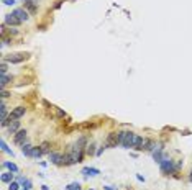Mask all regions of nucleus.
Masks as SVG:
<instances>
[{
  "mask_svg": "<svg viewBox=\"0 0 192 190\" xmlns=\"http://www.w3.org/2000/svg\"><path fill=\"white\" fill-rule=\"evenodd\" d=\"M8 190H20V184H18V182H10Z\"/></svg>",
  "mask_w": 192,
  "mask_h": 190,
  "instance_id": "obj_22",
  "label": "nucleus"
},
{
  "mask_svg": "<svg viewBox=\"0 0 192 190\" xmlns=\"http://www.w3.org/2000/svg\"><path fill=\"white\" fill-rule=\"evenodd\" d=\"M35 2H38V0H35Z\"/></svg>",
  "mask_w": 192,
  "mask_h": 190,
  "instance_id": "obj_34",
  "label": "nucleus"
},
{
  "mask_svg": "<svg viewBox=\"0 0 192 190\" xmlns=\"http://www.w3.org/2000/svg\"><path fill=\"white\" fill-rule=\"evenodd\" d=\"M41 156H43V149H41V146H36V148H33V154H31V157L38 159V157H41Z\"/></svg>",
  "mask_w": 192,
  "mask_h": 190,
  "instance_id": "obj_17",
  "label": "nucleus"
},
{
  "mask_svg": "<svg viewBox=\"0 0 192 190\" xmlns=\"http://www.w3.org/2000/svg\"><path fill=\"white\" fill-rule=\"evenodd\" d=\"M143 144H145V139H143V136L140 135H135V139H133V149H143Z\"/></svg>",
  "mask_w": 192,
  "mask_h": 190,
  "instance_id": "obj_9",
  "label": "nucleus"
},
{
  "mask_svg": "<svg viewBox=\"0 0 192 190\" xmlns=\"http://www.w3.org/2000/svg\"><path fill=\"white\" fill-rule=\"evenodd\" d=\"M18 128H20V121H12L10 125H8V131H10V133H16V131H20L18 130Z\"/></svg>",
  "mask_w": 192,
  "mask_h": 190,
  "instance_id": "obj_14",
  "label": "nucleus"
},
{
  "mask_svg": "<svg viewBox=\"0 0 192 190\" xmlns=\"http://www.w3.org/2000/svg\"><path fill=\"white\" fill-rule=\"evenodd\" d=\"M182 167V161H177V164H176V170H179Z\"/></svg>",
  "mask_w": 192,
  "mask_h": 190,
  "instance_id": "obj_29",
  "label": "nucleus"
},
{
  "mask_svg": "<svg viewBox=\"0 0 192 190\" xmlns=\"http://www.w3.org/2000/svg\"><path fill=\"white\" fill-rule=\"evenodd\" d=\"M0 72H2V74H7V64H5V61H2V66H0Z\"/></svg>",
  "mask_w": 192,
  "mask_h": 190,
  "instance_id": "obj_24",
  "label": "nucleus"
},
{
  "mask_svg": "<svg viewBox=\"0 0 192 190\" xmlns=\"http://www.w3.org/2000/svg\"><path fill=\"white\" fill-rule=\"evenodd\" d=\"M189 180L192 182V170H191V175H189Z\"/></svg>",
  "mask_w": 192,
  "mask_h": 190,
  "instance_id": "obj_32",
  "label": "nucleus"
},
{
  "mask_svg": "<svg viewBox=\"0 0 192 190\" xmlns=\"http://www.w3.org/2000/svg\"><path fill=\"white\" fill-rule=\"evenodd\" d=\"M133 139H135V133H132V131H123L121 146H123L125 149H130V148H133Z\"/></svg>",
  "mask_w": 192,
  "mask_h": 190,
  "instance_id": "obj_3",
  "label": "nucleus"
},
{
  "mask_svg": "<svg viewBox=\"0 0 192 190\" xmlns=\"http://www.w3.org/2000/svg\"><path fill=\"white\" fill-rule=\"evenodd\" d=\"M3 3H5V5H15L16 0H3Z\"/></svg>",
  "mask_w": 192,
  "mask_h": 190,
  "instance_id": "obj_26",
  "label": "nucleus"
},
{
  "mask_svg": "<svg viewBox=\"0 0 192 190\" xmlns=\"http://www.w3.org/2000/svg\"><path fill=\"white\" fill-rule=\"evenodd\" d=\"M143 149H145V151H151V152H153V151L156 149V143H154L153 139H145Z\"/></svg>",
  "mask_w": 192,
  "mask_h": 190,
  "instance_id": "obj_10",
  "label": "nucleus"
},
{
  "mask_svg": "<svg viewBox=\"0 0 192 190\" xmlns=\"http://www.w3.org/2000/svg\"><path fill=\"white\" fill-rule=\"evenodd\" d=\"M0 180L5 182V184H10V182H13V174H12V172H3L2 177H0Z\"/></svg>",
  "mask_w": 192,
  "mask_h": 190,
  "instance_id": "obj_13",
  "label": "nucleus"
},
{
  "mask_svg": "<svg viewBox=\"0 0 192 190\" xmlns=\"http://www.w3.org/2000/svg\"><path fill=\"white\" fill-rule=\"evenodd\" d=\"M0 146H2V151H3V152H8V154H12L13 156V152H12V149L10 148H8V146H7V143L3 139H2V143H0Z\"/></svg>",
  "mask_w": 192,
  "mask_h": 190,
  "instance_id": "obj_19",
  "label": "nucleus"
},
{
  "mask_svg": "<svg viewBox=\"0 0 192 190\" xmlns=\"http://www.w3.org/2000/svg\"><path fill=\"white\" fill-rule=\"evenodd\" d=\"M136 179H138V180H141V182H145V177H141V175H140V174L136 175Z\"/></svg>",
  "mask_w": 192,
  "mask_h": 190,
  "instance_id": "obj_30",
  "label": "nucleus"
},
{
  "mask_svg": "<svg viewBox=\"0 0 192 190\" xmlns=\"http://www.w3.org/2000/svg\"><path fill=\"white\" fill-rule=\"evenodd\" d=\"M86 152L89 156L95 154V152H97V151H95V144H94V143H92V144H89V146H87V149H86Z\"/></svg>",
  "mask_w": 192,
  "mask_h": 190,
  "instance_id": "obj_20",
  "label": "nucleus"
},
{
  "mask_svg": "<svg viewBox=\"0 0 192 190\" xmlns=\"http://www.w3.org/2000/svg\"><path fill=\"white\" fill-rule=\"evenodd\" d=\"M105 144H107V148H117V146L120 144V136H118V133H110V135L107 136Z\"/></svg>",
  "mask_w": 192,
  "mask_h": 190,
  "instance_id": "obj_4",
  "label": "nucleus"
},
{
  "mask_svg": "<svg viewBox=\"0 0 192 190\" xmlns=\"http://www.w3.org/2000/svg\"><path fill=\"white\" fill-rule=\"evenodd\" d=\"M105 149H107V144H104V146H102V148H99V149H97L95 156H100V154H102V152H104V151H105Z\"/></svg>",
  "mask_w": 192,
  "mask_h": 190,
  "instance_id": "obj_25",
  "label": "nucleus"
},
{
  "mask_svg": "<svg viewBox=\"0 0 192 190\" xmlns=\"http://www.w3.org/2000/svg\"><path fill=\"white\" fill-rule=\"evenodd\" d=\"M21 187H23V189H26V190H31V187H33V184H31V180L25 179V180H23V182H21Z\"/></svg>",
  "mask_w": 192,
  "mask_h": 190,
  "instance_id": "obj_21",
  "label": "nucleus"
},
{
  "mask_svg": "<svg viewBox=\"0 0 192 190\" xmlns=\"http://www.w3.org/2000/svg\"><path fill=\"white\" fill-rule=\"evenodd\" d=\"M12 13H13V15H15L16 18L21 21V23H23V21H26L28 18H30V13H28L25 8H15V10L12 12Z\"/></svg>",
  "mask_w": 192,
  "mask_h": 190,
  "instance_id": "obj_5",
  "label": "nucleus"
},
{
  "mask_svg": "<svg viewBox=\"0 0 192 190\" xmlns=\"http://www.w3.org/2000/svg\"><path fill=\"white\" fill-rule=\"evenodd\" d=\"M62 2H64V0H58V2H56V3H54V8H59V7H61V3H62Z\"/></svg>",
  "mask_w": 192,
  "mask_h": 190,
  "instance_id": "obj_27",
  "label": "nucleus"
},
{
  "mask_svg": "<svg viewBox=\"0 0 192 190\" xmlns=\"http://www.w3.org/2000/svg\"><path fill=\"white\" fill-rule=\"evenodd\" d=\"M3 23H5V25H8V26H18L21 21L18 20L13 13H10V15H5V21H3Z\"/></svg>",
  "mask_w": 192,
  "mask_h": 190,
  "instance_id": "obj_6",
  "label": "nucleus"
},
{
  "mask_svg": "<svg viewBox=\"0 0 192 190\" xmlns=\"http://www.w3.org/2000/svg\"><path fill=\"white\" fill-rule=\"evenodd\" d=\"M25 10L31 15H35L36 12H38V3L36 2H25Z\"/></svg>",
  "mask_w": 192,
  "mask_h": 190,
  "instance_id": "obj_8",
  "label": "nucleus"
},
{
  "mask_svg": "<svg viewBox=\"0 0 192 190\" xmlns=\"http://www.w3.org/2000/svg\"><path fill=\"white\" fill-rule=\"evenodd\" d=\"M2 167H7V169H10V172H18V167H16V164H13V162H3L2 164Z\"/></svg>",
  "mask_w": 192,
  "mask_h": 190,
  "instance_id": "obj_15",
  "label": "nucleus"
},
{
  "mask_svg": "<svg viewBox=\"0 0 192 190\" xmlns=\"http://www.w3.org/2000/svg\"><path fill=\"white\" fill-rule=\"evenodd\" d=\"M21 152H23L25 156H28V157H31V154H33V146L28 144V143L21 144Z\"/></svg>",
  "mask_w": 192,
  "mask_h": 190,
  "instance_id": "obj_11",
  "label": "nucleus"
},
{
  "mask_svg": "<svg viewBox=\"0 0 192 190\" xmlns=\"http://www.w3.org/2000/svg\"><path fill=\"white\" fill-rule=\"evenodd\" d=\"M41 149H43V154H49V144L48 143L41 144Z\"/></svg>",
  "mask_w": 192,
  "mask_h": 190,
  "instance_id": "obj_23",
  "label": "nucleus"
},
{
  "mask_svg": "<svg viewBox=\"0 0 192 190\" xmlns=\"http://www.w3.org/2000/svg\"><path fill=\"white\" fill-rule=\"evenodd\" d=\"M26 139V130H20L15 133V143L16 144H25Z\"/></svg>",
  "mask_w": 192,
  "mask_h": 190,
  "instance_id": "obj_7",
  "label": "nucleus"
},
{
  "mask_svg": "<svg viewBox=\"0 0 192 190\" xmlns=\"http://www.w3.org/2000/svg\"><path fill=\"white\" fill-rule=\"evenodd\" d=\"M30 57V53H16V54H10L8 57H5L3 61H8L10 64H18V62H23Z\"/></svg>",
  "mask_w": 192,
  "mask_h": 190,
  "instance_id": "obj_2",
  "label": "nucleus"
},
{
  "mask_svg": "<svg viewBox=\"0 0 192 190\" xmlns=\"http://www.w3.org/2000/svg\"><path fill=\"white\" fill-rule=\"evenodd\" d=\"M104 189H105V190H115L113 187H110V185H107V187H104Z\"/></svg>",
  "mask_w": 192,
  "mask_h": 190,
  "instance_id": "obj_31",
  "label": "nucleus"
},
{
  "mask_svg": "<svg viewBox=\"0 0 192 190\" xmlns=\"http://www.w3.org/2000/svg\"><path fill=\"white\" fill-rule=\"evenodd\" d=\"M10 80H12V77H10V75H7V74H2V79H0V85H2V90L5 89V85L8 84Z\"/></svg>",
  "mask_w": 192,
  "mask_h": 190,
  "instance_id": "obj_16",
  "label": "nucleus"
},
{
  "mask_svg": "<svg viewBox=\"0 0 192 190\" xmlns=\"http://www.w3.org/2000/svg\"><path fill=\"white\" fill-rule=\"evenodd\" d=\"M159 167H161V172L163 174H172V172H176V164H174V161L172 159H167L166 156H164V159L161 161V164H159Z\"/></svg>",
  "mask_w": 192,
  "mask_h": 190,
  "instance_id": "obj_1",
  "label": "nucleus"
},
{
  "mask_svg": "<svg viewBox=\"0 0 192 190\" xmlns=\"http://www.w3.org/2000/svg\"><path fill=\"white\" fill-rule=\"evenodd\" d=\"M66 190H81V184L79 182H72L71 185H67Z\"/></svg>",
  "mask_w": 192,
  "mask_h": 190,
  "instance_id": "obj_18",
  "label": "nucleus"
},
{
  "mask_svg": "<svg viewBox=\"0 0 192 190\" xmlns=\"http://www.w3.org/2000/svg\"><path fill=\"white\" fill-rule=\"evenodd\" d=\"M82 174L84 175H99L100 174V170L94 169V167H84V169H82Z\"/></svg>",
  "mask_w": 192,
  "mask_h": 190,
  "instance_id": "obj_12",
  "label": "nucleus"
},
{
  "mask_svg": "<svg viewBox=\"0 0 192 190\" xmlns=\"http://www.w3.org/2000/svg\"><path fill=\"white\" fill-rule=\"evenodd\" d=\"M58 116H61V118H64V116H66V113H64L62 110H58Z\"/></svg>",
  "mask_w": 192,
  "mask_h": 190,
  "instance_id": "obj_28",
  "label": "nucleus"
},
{
  "mask_svg": "<svg viewBox=\"0 0 192 190\" xmlns=\"http://www.w3.org/2000/svg\"><path fill=\"white\" fill-rule=\"evenodd\" d=\"M21 190H26V189H21Z\"/></svg>",
  "mask_w": 192,
  "mask_h": 190,
  "instance_id": "obj_33",
  "label": "nucleus"
}]
</instances>
